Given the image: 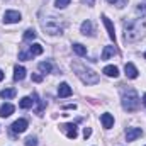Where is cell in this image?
I'll list each match as a JSON object with an SVG mask.
<instances>
[{"label":"cell","mask_w":146,"mask_h":146,"mask_svg":"<svg viewBox=\"0 0 146 146\" xmlns=\"http://www.w3.org/2000/svg\"><path fill=\"white\" fill-rule=\"evenodd\" d=\"M126 2H127V0H117L115 3H117V7H124V5H126Z\"/></svg>","instance_id":"cell-28"},{"label":"cell","mask_w":146,"mask_h":146,"mask_svg":"<svg viewBox=\"0 0 146 146\" xmlns=\"http://www.w3.org/2000/svg\"><path fill=\"white\" fill-rule=\"evenodd\" d=\"M145 58H146V53H145Z\"/></svg>","instance_id":"cell-34"},{"label":"cell","mask_w":146,"mask_h":146,"mask_svg":"<svg viewBox=\"0 0 146 146\" xmlns=\"http://www.w3.org/2000/svg\"><path fill=\"white\" fill-rule=\"evenodd\" d=\"M90 136H92V129H90V127H85V129H83V138L87 139V138H90Z\"/></svg>","instance_id":"cell-26"},{"label":"cell","mask_w":146,"mask_h":146,"mask_svg":"<svg viewBox=\"0 0 146 146\" xmlns=\"http://www.w3.org/2000/svg\"><path fill=\"white\" fill-rule=\"evenodd\" d=\"M15 88H5V90H2L0 92V97L2 99H12V97H15Z\"/></svg>","instance_id":"cell-20"},{"label":"cell","mask_w":146,"mask_h":146,"mask_svg":"<svg viewBox=\"0 0 146 146\" xmlns=\"http://www.w3.org/2000/svg\"><path fill=\"white\" fill-rule=\"evenodd\" d=\"M83 3H87V5H94L95 3V0H82Z\"/></svg>","instance_id":"cell-30"},{"label":"cell","mask_w":146,"mask_h":146,"mask_svg":"<svg viewBox=\"0 0 146 146\" xmlns=\"http://www.w3.org/2000/svg\"><path fill=\"white\" fill-rule=\"evenodd\" d=\"M100 122H102V126H104L106 129H110V127L114 126V117H112L110 114H102Z\"/></svg>","instance_id":"cell-13"},{"label":"cell","mask_w":146,"mask_h":146,"mask_svg":"<svg viewBox=\"0 0 146 146\" xmlns=\"http://www.w3.org/2000/svg\"><path fill=\"white\" fill-rule=\"evenodd\" d=\"M24 78H26V68L17 65V66L14 68V80H15V82H21V80H24Z\"/></svg>","instance_id":"cell-12"},{"label":"cell","mask_w":146,"mask_h":146,"mask_svg":"<svg viewBox=\"0 0 146 146\" xmlns=\"http://www.w3.org/2000/svg\"><path fill=\"white\" fill-rule=\"evenodd\" d=\"M2 80H3V72L0 70V82H2Z\"/></svg>","instance_id":"cell-31"},{"label":"cell","mask_w":146,"mask_h":146,"mask_svg":"<svg viewBox=\"0 0 146 146\" xmlns=\"http://www.w3.org/2000/svg\"><path fill=\"white\" fill-rule=\"evenodd\" d=\"M138 12H141V14H146V7L139 5V7H138Z\"/></svg>","instance_id":"cell-29"},{"label":"cell","mask_w":146,"mask_h":146,"mask_svg":"<svg viewBox=\"0 0 146 146\" xmlns=\"http://www.w3.org/2000/svg\"><path fill=\"white\" fill-rule=\"evenodd\" d=\"M3 22L5 24H15V22H21V14L17 10H7L5 15H3Z\"/></svg>","instance_id":"cell-5"},{"label":"cell","mask_w":146,"mask_h":146,"mask_svg":"<svg viewBox=\"0 0 146 146\" xmlns=\"http://www.w3.org/2000/svg\"><path fill=\"white\" fill-rule=\"evenodd\" d=\"M107 2H109V3H115V2H117V0H107Z\"/></svg>","instance_id":"cell-33"},{"label":"cell","mask_w":146,"mask_h":146,"mask_svg":"<svg viewBox=\"0 0 146 146\" xmlns=\"http://www.w3.org/2000/svg\"><path fill=\"white\" fill-rule=\"evenodd\" d=\"M61 129L65 131V134H66L70 139H75V138L78 136V133H76V124H63Z\"/></svg>","instance_id":"cell-8"},{"label":"cell","mask_w":146,"mask_h":146,"mask_svg":"<svg viewBox=\"0 0 146 146\" xmlns=\"http://www.w3.org/2000/svg\"><path fill=\"white\" fill-rule=\"evenodd\" d=\"M22 109H31L33 106H34V100L31 99V97H24L22 100H21V104H19Z\"/></svg>","instance_id":"cell-22"},{"label":"cell","mask_w":146,"mask_h":146,"mask_svg":"<svg viewBox=\"0 0 146 146\" xmlns=\"http://www.w3.org/2000/svg\"><path fill=\"white\" fill-rule=\"evenodd\" d=\"M102 22H104V26L107 27V34H109L110 41H114L115 42V31H114V24L110 22V19L107 15H102Z\"/></svg>","instance_id":"cell-6"},{"label":"cell","mask_w":146,"mask_h":146,"mask_svg":"<svg viewBox=\"0 0 146 146\" xmlns=\"http://www.w3.org/2000/svg\"><path fill=\"white\" fill-rule=\"evenodd\" d=\"M124 72H126V76H127V78H131V80L138 78V68H136L133 63H126V66H124Z\"/></svg>","instance_id":"cell-10"},{"label":"cell","mask_w":146,"mask_h":146,"mask_svg":"<svg viewBox=\"0 0 146 146\" xmlns=\"http://www.w3.org/2000/svg\"><path fill=\"white\" fill-rule=\"evenodd\" d=\"M92 31H94V26L90 21H83L82 22V34L85 36H92Z\"/></svg>","instance_id":"cell-14"},{"label":"cell","mask_w":146,"mask_h":146,"mask_svg":"<svg viewBox=\"0 0 146 146\" xmlns=\"http://www.w3.org/2000/svg\"><path fill=\"white\" fill-rule=\"evenodd\" d=\"M58 95L63 97V99H65V97H70V95H72V88H70V85H68V83H61V85L58 87Z\"/></svg>","instance_id":"cell-11"},{"label":"cell","mask_w":146,"mask_h":146,"mask_svg":"<svg viewBox=\"0 0 146 146\" xmlns=\"http://www.w3.org/2000/svg\"><path fill=\"white\" fill-rule=\"evenodd\" d=\"M12 112H14V106L12 104H3L0 107V117H9Z\"/></svg>","instance_id":"cell-15"},{"label":"cell","mask_w":146,"mask_h":146,"mask_svg":"<svg viewBox=\"0 0 146 146\" xmlns=\"http://www.w3.org/2000/svg\"><path fill=\"white\" fill-rule=\"evenodd\" d=\"M141 134H143L141 127H129V129L126 131V139H127V141H134V139H138Z\"/></svg>","instance_id":"cell-7"},{"label":"cell","mask_w":146,"mask_h":146,"mask_svg":"<svg viewBox=\"0 0 146 146\" xmlns=\"http://www.w3.org/2000/svg\"><path fill=\"white\" fill-rule=\"evenodd\" d=\"M73 51H75L78 56H85V54H87V48H85L83 44H80V42H75V44H73Z\"/></svg>","instance_id":"cell-18"},{"label":"cell","mask_w":146,"mask_h":146,"mask_svg":"<svg viewBox=\"0 0 146 146\" xmlns=\"http://www.w3.org/2000/svg\"><path fill=\"white\" fill-rule=\"evenodd\" d=\"M146 33V21L143 19H136V21H129L124 22V39L127 42H136Z\"/></svg>","instance_id":"cell-1"},{"label":"cell","mask_w":146,"mask_h":146,"mask_svg":"<svg viewBox=\"0 0 146 146\" xmlns=\"http://www.w3.org/2000/svg\"><path fill=\"white\" fill-rule=\"evenodd\" d=\"M42 27L48 34H61L63 33V26L60 24V21L56 17H49L42 22Z\"/></svg>","instance_id":"cell-4"},{"label":"cell","mask_w":146,"mask_h":146,"mask_svg":"<svg viewBox=\"0 0 146 146\" xmlns=\"http://www.w3.org/2000/svg\"><path fill=\"white\" fill-rule=\"evenodd\" d=\"M33 82H37V83H39V82H42V76L34 73V75H33Z\"/></svg>","instance_id":"cell-27"},{"label":"cell","mask_w":146,"mask_h":146,"mask_svg":"<svg viewBox=\"0 0 146 146\" xmlns=\"http://www.w3.org/2000/svg\"><path fill=\"white\" fill-rule=\"evenodd\" d=\"M122 107L127 112H134L139 107V99H138V95H136V92L133 88H129L127 92L122 94Z\"/></svg>","instance_id":"cell-3"},{"label":"cell","mask_w":146,"mask_h":146,"mask_svg":"<svg viewBox=\"0 0 146 146\" xmlns=\"http://www.w3.org/2000/svg\"><path fill=\"white\" fill-rule=\"evenodd\" d=\"M115 53H117V49L114 46H106L104 51H102V60H109V56L115 54Z\"/></svg>","instance_id":"cell-17"},{"label":"cell","mask_w":146,"mask_h":146,"mask_svg":"<svg viewBox=\"0 0 146 146\" xmlns=\"http://www.w3.org/2000/svg\"><path fill=\"white\" fill-rule=\"evenodd\" d=\"M34 37H36V31H34V29H27V31L24 33V39H26V41H33Z\"/></svg>","instance_id":"cell-23"},{"label":"cell","mask_w":146,"mask_h":146,"mask_svg":"<svg viewBox=\"0 0 146 146\" xmlns=\"http://www.w3.org/2000/svg\"><path fill=\"white\" fill-rule=\"evenodd\" d=\"M51 70H53V65L49 63V61H42V63H39V72L41 73H51Z\"/></svg>","instance_id":"cell-21"},{"label":"cell","mask_w":146,"mask_h":146,"mask_svg":"<svg viewBox=\"0 0 146 146\" xmlns=\"http://www.w3.org/2000/svg\"><path fill=\"white\" fill-rule=\"evenodd\" d=\"M143 104L146 106V94H145V97H143Z\"/></svg>","instance_id":"cell-32"},{"label":"cell","mask_w":146,"mask_h":146,"mask_svg":"<svg viewBox=\"0 0 146 146\" xmlns=\"http://www.w3.org/2000/svg\"><path fill=\"white\" fill-rule=\"evenodd\" d=\"M26 129H27V121L26 119H19V121H15L12 124V131L14 133H24Z\"/></svg>","instance_id":"cell-9"},{"label":"cell","mask_w":146,"mask_h":146,"mask_svg":"<svg viewBox=\"0 0 146 146\" xmlns=\"http://www.w3.org/2000/svg\"><path fill=\"white\" fill-rule=\"evenodd\" d=\"M104 73H106L107 76L115 78V76L119 75V68H117V66H114V65H109V66H106V68H104Z\"/></svg>","instance_id":"cell-16"},{"label":"cell","mask_w":146,"mask_h":146,"mask_svg":"<svg viewBox=\"0 0 146 146\" xmlns=\"http://www.w3.org/2000/svg\"><path fill=\"white\" fill-rule=\"evenodd\" d=\"M70 2H72V0H56L54 5H56L58 9H65L66 5H70Z\"/></svg>","instance_id":"cell-24"},{"label":"cell","mask_w":146,"mask_h":146,"mask_svg":"<svg viewBox=\"0 0 146 146\" xmlns=\"http://www.w3.org/2000/svg\"><path fill=\"white\" fill-rule=\"evenodd\" d=\"M27 53H29V56H31V58H33V56H37V54H41V53H42V46H41V44H33V46L29 48V51H27Z\"/></svg>","instance_id":"cell-19"},{"label":"cell","mask_w":146,"mask_h":146,"mask_svg":"<svg viewBox=\"0 0 146 146\" xmlns=\"http://www.w3.org/2000/svg\"><path fill=\"white\" fill-rule=\"evenodd\" d=\"M26 146H37V139L33 138V136H29V138L26 139Z\"/></svg>","instance_id":"cell-25"},{"label":"cell","mask_w":146,"mask_h":146,"mask_svg":"<svg viewBox=\"0 0 146 146\" xmlns=\"http://www.w3.org/2000/svg\"><path fill=\"white\" fill-rule=\"evenodd\" d=\"M72 68H73V72L76 73V76H78L85 85H94V83H97V82L100 80V76L94 72V70L87 68V66H85V65H82L80 61H73Z\"/></svg>","instance_id":"cell-2"}]
</instances>
